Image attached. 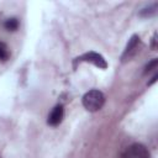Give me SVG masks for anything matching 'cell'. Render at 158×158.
Listing matches in <instances>:
<instances>
[{
	"label": "cell",
	"instance_id": "obj_1",
	"mask_svg": "<svg viewBox=\"0 0 158 158\" xmlns=\"http://www.w3.org/2000/svg\"><path fill=\"white\" fill-rule=\"evenodd\" d=\"M104 104H105V96L100 90L91 89L88 93H85L83 96V106L90 112L99 111L104 106Z\"/></svg>",
	"mask_w": 158,
	"mask_h": 158
},
{
	"label": "cell",
	"instance_id": "obj_2",
	"mask_svg": "<svg viewBox=\"0 0 158 158\" xmlns=\"http://www.w3.org/2000/svg\"><path fill=\"white\" fill-rule=\"evenodd\" d=\"M121 158H149V152L146 146L141 143H133L125 149Z\"/></svg>",
	"mask_w": 158,
	"mask_h": 158
},
{
	"label": "cell",
	"instance_id": "obj_3",
	"mask_svg": "<svg viewBox=\"0 0 158 158\" xmlns=\"http://www.w3.org/2000/svg\"><path fill=\"white\" fill-rule=\"evenodd\" d=\"M77 60H78V62H89V63H93V64H95L96 67H99V68H101V69H106V68H107V62H106V59H105L101 54H99V53H96V52H88V53H84L83 56L78 57Z\"/></svg>",
	"mask_w": 158,
	"mask_h": 158
},
{
	"label": "cell",
	"instance_id": "obj_4",
	"mask_svg": "<svg viewBox=\"0 0 158 158\" xmlns=\"http://www.w3.org/2000/svg\"><path fill=\"white\" fill-rule=\"evenodd\" d=\"M63 116H64V109H63V105H56L53 107V110L51 111V114L48 115V118H47V123L49 126H58L62 120H63Z\"/></svg>",
	"mask_w": 158,
	"mask_h": 158
},
{
	"label": "cell",
	"instance_id": "obj_5",
	"mask_svg": "<svg viewBox=\"0 0 158 158\" xmlns=\"http://www.w3.org/2000/svg\"><path fill=\"white\" fill-rule=\"evenodd\" d=\"M138 43H139V37H138L137 35H133V36L128 40V43H127V46H126V48H125V51H123V54H122V59H123V60L127 59V58H131V57L136 53Z\"/></svg>",
	"mask_w": 158,
	"mask_h": 158
},
{
	"label": "cell",
	"instance_id": "obj_6",
	"mask_svg": "<svg viewBox=\"0 0 158 158\" xmlns=\"http://www.w3.org/2000/svg\"><path fill=\"white\" fill-rule=\"evenodd\" d=\"M19 20L16 17H11V19H7L5 22H4V27L7 30V31H16L19 28Z\"/></svg>",
	"mask_w": 158,
	"mask_h": 158
},
{
	"label": "cell",
	"instance_id": "obj_7",
	"mask_svg": "<svg viewBox=\"0 0 158 158\" xmlns=\"http://www.w3.org/2000/svg\"><path fill=\"white\" fill-rule=\"evenodd\" d=\"M157 2H154V4H152L151 6H148V7H144L143 10H141V12H139V15L142 16V17H151V16H153V15H156V12H157Z\"/></svg>",
	"mask_w": 158,
	"mask_h": 158
},
{
	"label": "cell",
	"instance_id": "obj_8",
	"mask_svg": "<svg viewBox=\"0 0 158 158\" xmlns=\"http://www.w3.org/2000/svg\"><path fill=\"white\" fill-rule=\"evenodd\" d=\"M9 48L4 42H0V60H6L9 58Z\"/></svg>",
	"mask_w": 158,
	"mask_h": 158
},
{
	"label": "cell",
	"instance_id": "obj_9",
	"mask_svg": "<svg viewBox=\"0 0 158 158\" xmlns=\"http://www.w3.org/2000/svg\"><path fill=\"white\" fill-rule=\"evenodd\" d=\"M157 64H158V59H157V58H154V59H152L151 62H148V63L146 64V67H144V74L151 73L152 70L157 69Z\"/></svg>",
	"mask_w": 158,
	"mask_h": 158
},
{
	"label": "cell",
	"instance_id": "obj_10",
	"mask_svg": "<svg viewBox=\"0 0 158 158\" xmlns=\"http://www.w3.org/2000/svg\"><path fill=\"white\" fill-rule=\"evenodd\" d=\"M157 78H158V75H157V74H154V75H153V78L151 79V81L148 83V85H152V84H153V83H154V81L157 80Z\"/></svg>",
	"mask_w": 158,
	"mask_h": 158
}]
</instances>
